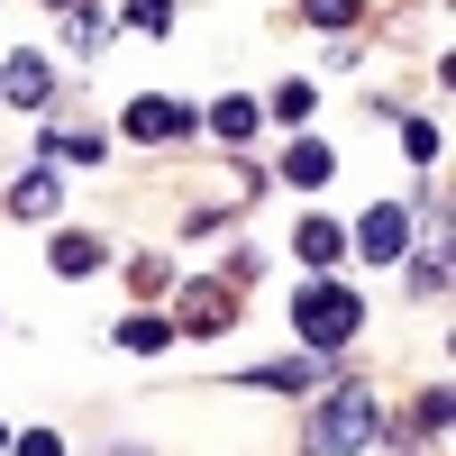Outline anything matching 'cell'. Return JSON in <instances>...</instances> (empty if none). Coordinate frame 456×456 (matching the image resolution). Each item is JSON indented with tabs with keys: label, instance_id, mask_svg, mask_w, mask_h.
<instances>
[{
	"label": "cell",
	"instance_id": "6da1fadb",
	"mask_svg": "<svg viewBox=\"0 0 456 456\" xmlns=\"http://www.w3.org/2000/svg\"><path fill=\"white\" fill-rule=\"evenodd\" d=\"M292 329H301V347H311V356H329V347H347V338L365 329V301H356L347 283L311 274V283L292 292Z\"/></svg>",
	"mask_w": 456,
	"mask_h": 456
},
{
	"label": "cell",
	"instance_id": "7a4b0ae2",
	"mask_svg": "<svg viewBox=\"0 0 456 456\" xmlns=\"http://www.w3.org/2000/svg\"><path fill=\"white\" fill-rule=\"evenodd\" d=\"M301 447H311V456H356V447H374V393H365V384H338V393L311 411Z\"/></svg>",
	"mask_w": 456,
	"mask_h": 456
},
{
	"label": "cell",
	"instance_id": "3957f363",
	"mask_svg": "<svg viewBox=\"0 0 456 456\" xmlns=\"http://www.w3.org/2000/svg\"><path fill=\"white\" fill-rule=\"evenodd\" d=\"M356 247H365L374 265H402V256H411V210H402V201H374V210L356 219Z\"/></svg>",
	"mask_w": 456,
	"mask_h": 456
},
{
	"label": "cell",
	"instance_id": "277c9868",
	"mask_svg": "<svg viewBox=\"0 0 456 456\" xmlns=\"http://www.w3.org/2000/svg\"><path fill=\"white\" fill-rule=\"evenodd\" d=\"M0 92L28 101V110H46V101H55V64H46V55H10V64H0Z\"/></svg>",
	"mask_w": 456,
	"mask_h": 456
},
{
	"label": "cell",
	"instance_id": "5b68a950",
	"mask_svg": "<svg viewBox=\"0 0 456 456\" xmlns=\"http://www.w3.org/2000/svg\"><path fill=\"white\" fill-rule=\"evenodd\" d=\"M128 137H146V146L192 137V110H183V101H128Z\"/></svg>",
	"mask_w": 456,
	"mask_h": 456
},
{
	"label": "cell",
	"instance_id": "8992f818",
	"mask_svg": "<svg viewBox=\"0 0 456 456\" xmlns=\"http://www.w3.org/2000/svg\"><path fill=\"white\" fill-rule=\"evenodd\" d=\"M228 320H238V301H228L219 283H183V329L192 338H219Z\"/></svg>",
	"mask_w": 456,
	"mask_h": 456
},
{
	"label": "cell",
	"instance_id": "52a82bcc",
	"mask_svg": "<svg viewBox=\"0 0 456 456\" xmlns=\"http://www.w3.org/2000/svg\"><path fill=\"white\" fill-rule=\"evenodd\" d=\"M55 210H64L55 165H37V174H19V183H10V219H55Z\"/></svg>",
	"mask_w": 456,
	"mask_h": 456
},
{
	"label": "cell",
	"instance_id": "ba28073f",
	"mask_svg": "<svg viewBox=\"0 0 456 456\" xmlns=\"http://www.w3.org/2000/svg\"><path fill=\"white\" fill-rule=\"evenodd\" d=\"M329 174H338V156H329L320 137H292V146H283V183H301V192H320Z\"/></svg>",
	"mask_w": 456,
	"mask_h": 456
},
{
	"label": "cell",
	"instance_id": "9c48e42d",
	"mask_svg": "<svg viewBox=\"0 0 456 456\" xmlns=\"http://www.w3.org/2000/svg\"><path fill=\"white\" fill-rule=\"evenodd\" d=\"M292 256L301 265H338V256H347V228H338V219H301L292 228Z\"/></svg>",
	"mask_w": 456,
	"mask_h": 456
},
{
	"label": "cell",
	"instance_id": "30bf717a",
	"mask_svg": "<svg viewBox=\"0 0 456 456\" xmlns=\"http://www.w3.org/2000/svg\"><path fill=\"white\" fill-rule=\"evenodd\" d=\"M37 146H46V165H101V156H110V146H101L92 128H46Z\"/></svg>",
	"mask_w": 456,
	"mask_h": 456
},
{
	"label": "cell",
	"instance_id": "8fae6325",
	"mask_svg": "<svg viewBox=\"0 0 456 456\" xmlns=\"http://www.w3.org/2000/svg\"><path fill=\"white\" fill-rule=\"evenodd\" d=\"M247 384H265V393H301V384H320V356L301 347V356H283V365H256Z\"/></svg>",
	"mask_w": 456,
	"mask_h": 456
},
{
	"label": "cell",
	"instance_id": "7c38bea8",
	"mask_svg": "<svg viewBox=\"0 0 456 456\" xmlns=\"http://www.w3.org/2000/svg\"><path fill=\"white\" fill-rule=\"evenodd\" d=\"M256 128H265V110H256V101H219V110H210V137H228V146L256 137Z\"/></svg>",
	"mask_w": 456,
	"mask_h": 456
},
{
	"label": "cell",
	"instance_id": "4fadbf2b",
	"mask_svg": "<svg viewBox=\"0 0 456 456\" xmlns=\"http://www.w3.org/2000/svg\"><path fill=\"white\" fill-rule=\"evenodd\" d=\"M174 338V320H156V311H137V320H119V347H137V356H156Z\"/></svg>",
	"mask_w": 456,
	"mask_h": 456
},
{
	"label": "cell",
	"instance_id": "5bb4252c",
	"mask_svg": "<svg viewBox=\"0 0 456 456\" xmlns=\"http://www.w3.org/2000/svg\"><path fill=\"white\" fill-rule=\"evenodd\" d=\"M92 265H101V238H83V228L55 238V274H92Z\"/></svg>",
	"mask_w": 456,
	"mask_h": 456
},
{
	"label": "cell",
	"instance_id": "9a60e30c",
	"mask_svg": "<svg viewBox=\"0 0 456 456\" xmlns=\"http://www.w3.org/2000/svg\"><path fill=\"white\" fill-rule=\"evenodd\" d=\"M356 10H365V0H301L311 28H356Z\"/></svg>",
	"mask_w": 456,
	"mask_h": 456
},
{
	"label": "cell",
	"instance_id": "2e32d148",
	"mask_svg": "<svg viewBox=\"0 0 456 456\" xmlns=\"http://www.w3.org/2000/svg\"><path fill=\"white\" fill-rule=\"evenodd\" d=\"M447 292V256H420V265H411V301H438Z\"/></svg>",
	"mask_w": 456,
	"mask_h": 456
},
{
	"label": "cell",
	"instance_id": "e0dca14e",
	"mask_svg": "<svg viewBox=\"0 0 456 456\" xmlns=\"http://www.w3.org/2000/svg\"><path fill=\"white\" fill-rule=\"evenodd\" d=\"M402 156H411V165H438V128L411 119V128H402Z\"/></svg>",
	"mask_w": 456,
	"mask_h": 456
},
{
	"label": "cell",
	"instance_id": "ac0fdd59",
	"mask_svg": "<svg viewBox=\"0 0 456 456\" xmlns=\"http://www.w3.org/2000/svg\"><path fill=\"white\" fill-rule=\"evenodd\" d=\"M420 429H429V438L447 429V384H429V402H420V411H411V438H420Z\"/></svg>",
	"mask_w": 456,
	"mask_h": 456
},
{
	"label": "cell",
	"instance_id": "d6986e66",
	"mask_svg": "<svg viewBox=\"0 0 456 456\" xmlns=\"http://www.w3.org/2000/svg\"><path fill=\"white\" fill-rule=\"evenodd\" d=\"M274 119H311V83H283L274 92Z\"/></svg>",
	"mask_w": 456,
	"mask_h": 456
},
{
	"label": "cell",
	"instance_id": "ffe728a7",
	"mask_svg": "<svg viewBox=\"0 0 456 456\" xmlns=\"http://www.w3.org/2000/svg\"><path fill=\"white\" fill-rule=\"evenodd\" d=\"M19 456H64V438L55 429H19Z\"/></svg>",
	"mask_w": 456,
	"mask_h": 456
},
{
	"label": "cell",
	"instance_id": "44dd1931",
	"mask_svg": "<svg viewBox=\"0 0 456 456\" xmlns=\"http://www.w3.org/2000/svg\"><path fill=\"white\" fill-rule=\"evenodd\" d=\"M128 19H137V28H165L174 10H165V0H128Z\"/></svg>",
	"mask_w": 456,
	"mask_h": 456
},
{
	"label": "cell",
	"instance_id": "7402d4cb",
	"mask_svg": "<svg viewBox=\"0 0 456 456\" xmlns=\"http://www.w3.org/2000/svg\"><path fill=\"white\" fill-rule=\"evenodd\" d=\"M46 10H73V0H46Z\"/></svg>",
	"mask_w": 456,
	"mask_h": 456
},
{
	"label": "cell",
	"instance_id": "603a6c76",
	"mask_svg": "<svg viewBox=\"0 0 456 456\" xmlns=\"http://www.w3.org/2000/svg\"><path fill=\"white\" fill-rule=\"evenodd\" d=\"M0 447H10V429H0Z\"/></svg>",
	"mask_w": 456,
	"mask_h": 456
}]
</instances>
